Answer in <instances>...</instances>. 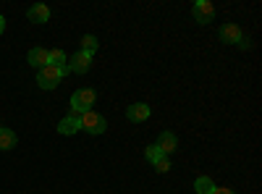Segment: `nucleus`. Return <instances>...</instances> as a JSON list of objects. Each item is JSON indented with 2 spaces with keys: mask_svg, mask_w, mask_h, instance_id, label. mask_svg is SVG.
Wrapping results in <instances>:
<instances>
[{
  "mask_svg": "<svg viewBox=\"0 0 262 194\" xmlns=\"http://www.w3.org/2000/svg\"><path fill=\"white\" fill-rule=\"evenodd\" d=\"M95 102H97V92H95V90H90V87L76 90V92L71 95V102H69L71 116H81V113H86V111H92Z\"/></svg>",
  "mask_w": 262,
  "mask_h": 194,
  "instance_id": "nucleus-1",
  "label": "nucleus"
},
{
  "mask_svg": "<svg viewBox=\"0 0 262 194\" xmlns=\"http://www.w3.org/2000/svg\"><path fill=\"white\" fill-rule=\"evenodd\" d=\"M69 74V69H55V66H45L37 71V84L42 90H55L58 84L63 81V76Z\"/></svg>",
  "mask_w": 262,
  "mask_h": 194,
  "instance_id": "nucleus-2",
  "label": "nucleus"
},
{
  "mask_svg": "<svg viewBox=\"0 0 262 194\" xmlns=\"http://www.w3.org/2000/svg\"><path fill=\"white\" fill-rule=\"evenodd\" d=\"M79 123H81V128L86 134H92V137H100L105 128H107V121L97 113V111H86V113H81L79 116Z\"/></svg>",
  "mask_w": 262,
  "mask_h": 194,
  "instance_id": "nucleus-3",
  "label": "nucleus"
},
{
  "mask_svg": "<svg viewBox=\"0 0 262 194\" xmlns=\"http://www.w3.org/2000/svg\"><path fill=\"white\" fill-rule=\"evenodd\" d=\"M66 69H69V74H86L92 69V55L84 53V50H76L69 58V63H66Z\"/></svg>",
  "mask_w": 262,
  "mask_h": 194,
  "instance_id": "nucleus-4",
  "label": "nucleus"
},
{
  "mask_svg": "<svg viewBox=\"0 0 262 194\" xmlns=\"http://www.w3.org/2000/svg\"><path fill=\"white\" fill-rule=\"evenodd\" d=\"M191 16L196 24H210V21L215 18V6L210 3V0H196V3L191 6Z\"/></svg>",
  "mask_w": 262,
  "mask_h": 194,
  "instance_id": "nucleus-5",
  "label": "nucleus"
},
{
  "mask_svg": "<svg viewBox=\"0 0 262 194\" xmlns=\"http://www.w3.org/2000/svg\"><path fill=\"white\" fill-rule=\"evenodd\" d=\"M217 37H221V42H226V45H238L247 34L242 32L238 24H223L221 29H217Z\"/></svg>",
  "mask_w": 262,
  "mask_h": 194,
  "instance_id": "nucleus-6",
  "label": "nucleus"
},
{
  "mask_svg": "<svg viewBox=\"0 0 262 194\" xmlns=\"http://www.w3.org/2000/svg\"><path fill=\"white\" fill-rule=\"evenodd\" d=\"M155 147H158L160 153L168 158V155H173V153H176V147H179V137L173 134V132H160V137H158Z\"/></svg>",
  "mask_w": 262,
  "mask_h": 194,
  "instance_id": "nucleus-7",
  "label": "nucleus"
},
{
  "mask_svg": "<svg viewBox=\"0 0 262 194\" xmlns=\"http://www.w3.org/2000/svg\"><path fill=\"white\" fill-rule=\"evenodd\" d=\"M149 116H152V111H149L147 102H134V105H128V111H126V118L131 123H144Z\"/></svg>",
  "mask_w": 262,
  "mask_h": 194,
  "instance_id": "nucleus-8",
  "label": "nucleus"
},
{
  "mask_svg": "<svg viewBox=\"0 0 262 194\" xmlns=\"http://www.w3.org/2000/svg\"><path fill=\"white\" fill-rule=\"evenodd\" d=\"M27 60L32 63L37 71H39V69H45V66H50V58H48V50H45V48H32L29 55H27Z\"/></svg>",
  "mask_w": 262,
  "mask_h": 194,
  "instance_id": "nucleus-9",
  "label": "nucleus"
},
{
  "mask_svg": "<svg viewBox=\"0 0 262 194\" xmlns=\"http://www.w3.org/2000/svg\"><path fill=\"white\" fill-rule=\"evenodd\" d=\"M81 128V123H79V116H66L60 123H58V134H63V137H71V134H76Z\"/></svg>",
  "mask_w": 262,
  "mask_h": 194,
  "instance_id": "nucleus-10",
  "label": "nucleus"
},
{
  "mask_svg": "<svg viewBox=\"0 0 262 194\" xmlns=\"http://www.w3.org/2000/svg\"><path fill=\"white\" fill-rule=\"evenodd\" d=\"M27 18L34 21V24H45V21H50V8L42 6V3H37V6H32V8L27 11Z\"/></svg>",
  "mask_w": 262,
  "mask_h": 194,
  "instance_id": "nucleus-11",
  "label": "nucleus"
},
{
  "mask_svg": "<svg viewBox=\"0 0 262 194\" xmlns=\"http://www.w3.org/2000/svg\"><path fill=\"white\" fill-rule=\"evenodd\" d=\"M13 147H16V132L0 126V149H3V153H8V149H13Z\"/></svg>",
  "mask_w": 262,
  "mask_h": 194,
  "instance_id": "nucleus-12",
  "label": "nucleus"
},
{
  "mask_svg": "<svg viewBox=\"0 0 262 194\" xmlns=\"http://www.w3.org/2000/svg\"><path fill=\"white\" fill-rule=\"evenodd\" d=\"M194 191L196 194H212L215 191V181L210 176H200V179L194 181Z\"/></svg>",
  "mask_w": 262,
  "mask_h": 194,
  "instance_id": "nucleus-13",
  "label": "nucleus"
},
{
  "mask_svg": "<svg viewBox=\"0 0 262 194\" xmlns=\"http://www.w3.org/2000/svg\"><path fill=\"white\" fill-rule=\"evenodd\" d=\"M48 58H50V66H55V69H66V63H69V55H66L60 48L48 50Z\"/></svg>",
  "mask_w": 262,
  "mask_h": 194,
  "instance_id": "nucleus-14",
  "label": "nucleus"
},
{
  "mask_svg": "<svg viewBox=\"0 0 262 194\" xmlns=\"http://www.w3.org/2000/svg\"><path fill=\"white\" fill-rule=\"evenodd\" d=\"M97 48H100V39H97L95 34H84V37H81V48H79V50L95 55V53H97Z\"/></svg>",
  "mask_w": 262,
  "mask_h": 194,
  "instance_id": "nucleus-15",
  "label": "nucleus"
},
{
  "mask_svg": "<svg viewBox=\"0 0 262 194\" xmlns=\"http://www.w3.org/2000/svg\"><path fill=\"white\" fill-rule=\"evenodd\" d=\"M144 158H147V160H149V163H152V165H155V163H158V160H160V158H165V155H163V153H160V149H158V147H155V144H149V147H147V149H144Z\"/></svg>",
  "mask_w": 262,
  "mask_h": 194,
  "instance_id": "nucleus-16",
  "label": "nucleus"
},
{
  "mask_svg": "<svg viewBox=\"0 0 262 194\" xmlns=\"http://www.w3.org/2000/svg\"><path fill=\"white\" fill-rule=\"evenodd\" d=\"M155 170H158V174H168V170H170V160L168 158H160L155 163Z\"/></svg>",
  "mask_w": 262,
  "mask_h": 194,
  "instance_id": "nucleus-17",
  "label": "nucleus"
},
{
  "mask_svg": "<svg viewBox=\"0 0 262 194\" xmlns=\"http://www.w3.org/2000/svg\"><path fill=\"white\" fill-rule=\"evenodd\" d=\"M212 194H236L233 189H228V186H215V191Z\"/></svg>",
  "mask_w": 262,
  "mask_h": 194,
  "instance_id": "nucleus-18",
  "label": "nucleus"
},
{
  "mask_svg": "<svg viewBox=\"0 0 262 194\" xmlns=\"http://www.w3.org/2000/svg\"><path fill=\"white\" fill-rule=\"evenodd\" d=\"M238 48H242V50H249V48H252V42H249V37H244L242 42H238Z\"/></svg>",
  "mask_w": 262,
  "mask_h": 194,
  "instance_id": "nucleus-19",
  "label": "nucleus"
},
{
  "mask_svg": "<svg viewBox=\"0 0 262 194\" xmlns=\"http://www.w3.org/2000/svg\"><path fill=\"white\" fill-rule=\"evenodd\" d=\"M6 32V18H3V13H0V34Z\"/></svg>",
  "mask_w": 262,
  "mask_h": 194,
  "instance_id": "nucleus-20",
  "label": "nucleus"
}]
</instances>
